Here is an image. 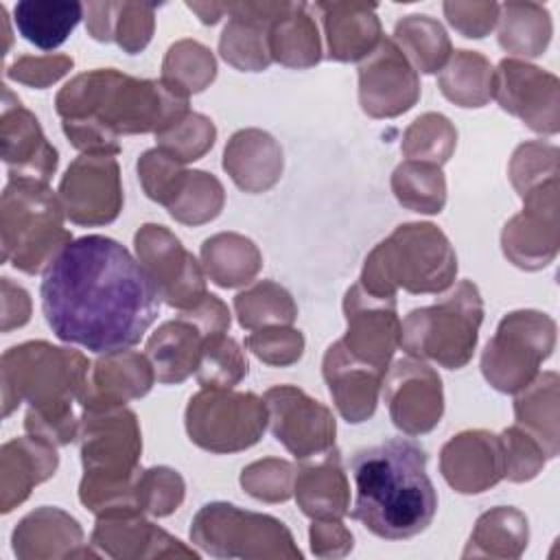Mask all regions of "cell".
I'll return each mask as SVG.
<instances>
[{
  "label": "cell",
  "mask_w": 560,
  "mask_h": 560,
  "mask_svg": "<svg viewBox=\"0 0 560 560\" xmlns=\"http://www.w3.org/2000/svg\"><path fill=\"white\" fill-rule=\"evenodd\" d=\"M42 313L57 339L96 354L136 346L160 313V287L118 241H68L44 269Z\"/></svg>",
  "instance_id": "1"
},
{
  "label": "cell",
  "mask_w": 560,
  "mask_h": 560,
  "mask_svg": "<svg viewBox=\"0 0 560 560\" xmlns=\"http://www.w3.org/2000/svg\"><path fill=\"white\" fill-rule=\"evenodd\" d=\"M354 479L352 518L385 540H405L424 532L438 510L427 475V453L409 438L361 448L350 462Z\"/></svg>",
  "instance_id": "2"
},
{
  "label": "cell",
  "mask_w": 560,
  "mask_h": 560,
  "mask_svg": "<svg viewBox=\"0 0 560 560\" xmlns=\"http://www.w3.org/2000/svg\"><path fill=\"white\" fill-rule=\"evenodd\" d=\"M83 18V4L74 0H22L13 9L20 35L42 50L61 46Z\"/></svg>",
  "instance_id": "3"
},
{
  "label": "cell",
  "mask_w": 560,
  "mask_h": 560,
  "mask_svg": "<svg viewBox=\"0 0 560 560\" xmlns=\"http://www.w3.org/2000/svg\"><path fill=\"white\" fill-rule=\"evenodd\" d=\"M203 363L199 365V381L210 387H230L232 383H236L243 374V370H247V361L241 357L236 341L225 339L221 332L212 335L206 341V348L201 350Z\"/></svg>",
  "instance_id": "4"
},
{
  "label": "cell",
  "mask_w": 560,
  "mask_h": 560,
  "mask_svg": "<svg viewBox=\"0 0 560 560\" xmlns=\"http://www.w3.org/2000/svg\"><path fill=\"white\" fill-rule=\"evenodd\" d=\"M118 18H120V22L114 33L118 44L129 52L140 50L151 37L153 4L122 2V4H118Z\"/></svg>",
  "instance_id": "5"
}]
</instances>
